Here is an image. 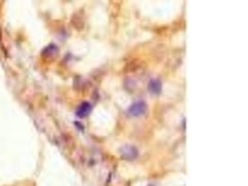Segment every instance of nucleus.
Listing matches in <instances>:
<instances>
[{"label":"nucleus","instance_id":"nucleus-1","mask_svg":"<svg viewBox=\"0 0 248 186\" xmlns=\"http://www.w3.org/2000/svg\"><path fill=\"white\" fill-rule=\"evenodd\" d=\"M146 104L143 102H137L133 103L128 109V114H130L133 116H139L140 114H144L146 111Z\"/></svg>","mask_w":248,"mask_h":186},{"label":"nucleus","instance_id":"nucleus-2","mask_svg":"<svg viewBox=\"0 0 248 186\" xmlns=\"http://www.w3.org/2000/svg\"><path fill=\"white\" fill-rule=\"evenodd\" d=\"M137 155H138V151L135 147L126 145L121 148V156L123 158H125L126 160H131L134 159Z\"/></svg>","mask_w":248,"mask_h":186},{"label":"nucleus","instance_id":"nucleus-3","mask_svg":"<svg viewBox=\"0 0 248 186\" xmlns=\"http://www.w3.org/2000/svg\"><path fill=\"white\" fill-rule=\"evenodd\" d=\"M90 110H91V105L88 102H83L81 105L78 107V109L76 110V116L79 117H84L87 116L88 114L90 113Z\"/></svg>","mask_w":248,"mask_h":186},{"label":"nucleus","instance_id":"nucleus-4","mask_svg":"<svg viewBox=\"0 0 248 186\" xmlns=\"http://www.w3.org/2000/svg\"><path fill=\"white\" fill-rule=\"evenodd\" d=\"M149 90L154 94H159L161 91V82L158 79L151 80L149 83Z\"/></svg>","mask_w":248,"mask_h":186},{"label":"nucleus","instance_id":"nucleus-5","mask_svg":"<svg viewBox=\"0 0 248 186\" xmlns=\"http://www.w3.org/2000/svg\"><path fill=\"white\" fill-rule=\"evenodd\" d=\"M56 51H57V47L54 45H49V47H47L46 49L43 50V54L46 56H50Z\"/></svg>","mask_w":248,"mask_h":186}]
</instances>
